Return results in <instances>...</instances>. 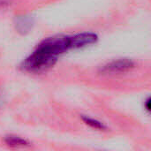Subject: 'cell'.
Here are the masks:
<instances>
[{
  "mask_svg": "<svg viewBox=\"0 0 151 151\" xmlns=\"http://www.w3.org/2000/svg\"><path fill=\"white\" fill-rule=\"evenodd\" d=\"M58 61V57L36 47L35 51L26 58L23 64L24 69L29 72H42L53 66Z\"/></svg>",
  "mask_w": 151,
  "mask_h": 151,
  "instance_id": "cell-1",
  "label": "cell"
},
{
  "mask_svg": "<svg viewBox=\"0 0 151 151\" xmlns=\"http://www.w3.org/2000/svg\"><path fill=\"white\" fill-rule=\"evenodd\" d=\"M37 47L51 53L58 58L59 55L65 53L70 50L69 35H55L42 41Z\"/></svg>",
  "mask_w": 151,
  "mask_h": 151,
  "instance_id": "cell-2",
  "label": "cell"
},
{
  "mask_svg": "<svg viewBox=\"0 0 151 151\" xmlns=\"http://www.w3.org/2000/svg\"><path fill=\"white\" fill-rule=\"evenodd\" d=\"M134 66L135 64L133 60L129 58H121L104 65L103 67H101L100 72L105 74L121 73L132 70L133 68H134Z\"/></svg>",
  "mask_w": 151,
  "mask_h": 151,
  "instance_id": "cell-3",
  "label": "cell"
},
{
  "mask_svg": "<svg viewBox=\"0 0 151 151\" xmlns=\"http://www.w3.org/2000/svg\"><path fill=\"white\" fill-rule=\"evenodd\" d=\"M98 39V35L91 32H84L72 35L70 36V50L81 49L96 43Z\"/></svg>",
  "mask_w": 151,
  "mask_h": 151,
  "instance_id": "cell-4",
  "label": "cell"
},
{
  "mask_svg": "<svg viewBox=\"0 0 151 151\" xmlns=\"http://www.w3.org/2000/svg\"><path fill=\"white\" fill-rule=\"evenodd\" d=\"M34 19L29 16H19L15 19V27L19 33L26 35L32 29Z\"/></svg>",
  "mask_w": 151,
  "mask_h": 151,
  "instance_id": "cell-5",
  "label": "cell"
},
{
  "mask_svg": "<svg viewBox=\"0 0 151 151\" xmlns=\"http://www.w3.org/2000/svg\"><path fill=\"white\" fill-rule=\"evenodd\" d=\"M4 142L12 148H22V147H27L30 145L29 142H27V140L20 138L19 136L16 135H8L5 136L4 138Z\"/></svg>",
  "mask_w": 151,
  "mask_h": 151,
  "instance_id": "cell-6",
  "label": "cell"
},
{
  "mask_svg": "<svg viewBox=\"0 0 151 151\" xmlns=\"http://www.w3.org/2000/svg\"><path fill=\"white\" fill-rule=\"evenodd\" d=\"M81 119L85 124L91 127L92 128H95L97 130H106L107 129V127L104 123H102L101 121H99L97 119H92V118H89L87 116H82Z\"/></svg>",
  "mask_w": 151,
  "mask_h": 151,
  "instance_id": "cell-7",
  "label": "cell"
},
{
  "mask_svg": "<svg viewBox=\"0 0 151 151\" xmlns=\"http://www.w3.org/2000/svg\"><path fill=\"white\" fill-rule=\"evenodd\" d=\"M144 105H145V109H146V111H147L148 112H150V98H148V99L145 101Z\"/></svg>",
  "mask_w": 151,
  "mask_h": 151,
  "instance_id": "cell-8",
  "label": "cell"
}]
</instances>
